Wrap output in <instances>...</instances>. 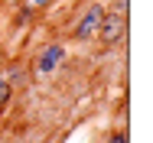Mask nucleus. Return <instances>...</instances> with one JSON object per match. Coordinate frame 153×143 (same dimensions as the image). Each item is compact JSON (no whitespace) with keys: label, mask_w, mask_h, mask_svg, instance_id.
Wrapping results in <instances>:
<instances>
[{"label":"nucleus","mask_w":153,"mask_h":143,"mask_svg":"<svg viewBox=\"0 0 153 143\" xmlns=\"http://www.w3.org/2000/svg\"><path fill=\"white\" fill-rule=\"evenodd\" d=\"M124 33H127V16H124V13H117V10H104L94 36H98L101 42H108V46H111V42H117V39H121Z\"/></svg>","instance_id":"f257e3e1"},{"label":"nucleus","mask_w":153,"mask_h":143,"mask_svg":"<svg viewBox=\"0 0 153 143\" xmlns=\"http://www.w3.org/2000/svg\"><path fill=\"white\" fill-rule=\"evenodd\" d=\"M101 13H104V3H91L82 16H78V23L72 29V36L78 39V42H88L94 33H98V23H101Z\"/></svg>","instance_id":"f03ea898"},{"label":"nucleus","mask_w":153,"mask_h":143,"mask_svg":"<svg viewBox=\"0 0 153 143\" xmlns=\"http://www.w3.org/2000/svg\"><path fill=\"white\" fill-rule=\"evenodd\" d=\"M62 62H65V46H62V42H49V46L36 56V72H39V75H52Z\"/></svg>","instance_id":"7ed1b4c3"},{"label":"nucleus","mask_w":153,"mask_h":143,"mask_svg":"<svg viewBox=\"0 0 153 143\" xmlns=\"http://www.w3.org/2000/svg\"><path fill=\"white\" fill-rule=\"evenodd\" d=\"M10 104H13V85L0 75V117L10 111Z\"/></svg>","instance_id":"20e7f679"},{"label":"nucleus","mask_w":153,"mask_h":143,"mask_svg":"<svg viewBox=\"0 0 153 143\" xmlns=\"http://www.w3.org/2000/svg\"><path fill=\"white\" fill-rule=\"evenodd\" d=\"M3 78H7V82H10L13 88H16V85H23V82H26V68H23V65H10Z\"/></svg>","instance_id":"39448f33"},{"label":"nucleus","mask_w":153,"mask_h":143,"mask_svg":"<svg viewBox=\"0 0 153 143\" xmlns=\"http://www.w3.org/2000/svg\"><path fill=\"white\" fill-rule=\"evenodd\" d=\"M33 16H36V10H33L30 3H20V7H16V20H13V23H16V26H26Z\"/></svg>","instance_id":"423d86ee"},{"label":"nucleus","mask_w":153,"mask_h":143,"mask_svg":"<svg viewBox=\"0 0 153 143\" xmlns=\"http://www.w3.org/2000/svg\"><path fill=\"white\" fill-rule=\"evenodd\" d=\"M108 143H130V133H127V130H111Z\"/></svg>","instance_id":"0eeeda50"},{"label":"nucleus","mask_w":153,"mask_h":143,"mask_svg":"<svg viewBox=\"0 0 153 143\" xmlns=\"http://www.w3.org/2000/svg\"><path fill=\"white\" fill-rule=\"evenodd\" d=\"M111 10H117V13H124V16H127V10H130V0H111Z\"/></svg>","instance_id":"6e6552de"},{"label":"nucleus","mask_w":153,"mask_h":143,"mask_svg":"<svg viewBox=\"0 0 153 143\" xmlns=\"http://www.w3.org/2000/svg\"><path fill=\"white\" fill-rule=\"evenodd\" d=\"M23 3H30L33 10H46V7H52L56 0H23Z\"/></svg>","instance_id":"1a4fd4ad"},{"label":"nucleus","mask_w":153,"mask_h":143,"mask_svg":"<svg viewBox=\"0 0 153 143\" xmlns=\"http://www.w3.org/2000/svg\"><path fill=\"white\" fill-rule=\"evenodd\" d=\"M0 3H3V7H20L23 0H0Z\"/></svg>","instance_id":"9d476101"}]
</instances>
